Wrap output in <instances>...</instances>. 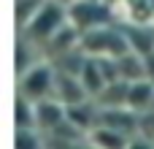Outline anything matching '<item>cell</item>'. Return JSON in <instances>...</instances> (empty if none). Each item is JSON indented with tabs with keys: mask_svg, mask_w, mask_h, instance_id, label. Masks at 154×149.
I'll list each match as a JSON object with an SVG mask.
<instances>
[{
	"mask_svg": "<svg viewBox=\"0 0 154 149\" xmlns=\"http://www.w3.org/2000/svg\"><path fill=\"white\" fill-rule=\"evenodd\" d=\"M14 147L16 149H41V147H46V133L41 128H16L14 130Z\"/></svg>",
	"mask_w": 154,
	"mask_h": 149,
	"instance_id": "14",
	"label": "cell"
},
{
	"mask_svg": "<svg viewBox=\"0 0 154 149\" xmlns=\"http://www.w3.org/2000/svg\"><path fill=\"white\" fill-rule=\"evenodd\" d=\"M114 8H116V19L125 24L154 22V0H119Z\"/></svg>",
	"mask_w": 154,
	"mask_h": 149,
	"instance_id": "7",
	"label": "cell"
},
{
	"mask_svg": "<svg viewBox=\"0 0 154 149\" xmlns=\"http://www.w3.org/2000/svg\"><path fill=\"white\" fill-rule=\"evenodd\" d=\"M125 33H127V41H130V49L133 52H138V54L154 52V22H146V24H125Z\"/></svg>",
	"mask_w": 154,
	"mask_h": 149,
	"instance_id": "11",
	"label": "cell"
},
{
	"mask_svg": "<svg viewBox=\"0 0 154 149\" xmlns=\"http://www.w3.org/2000/svg\"><path fill=\"white\" fill-rule=\"evenodd\" d=\"M81 52L92 54V57H119L125 52H130V41L125 33L122 22H111L95 30L81 33Z\"/></svg>",
	"mask_w": 154,
	"mask_h": 149,
	"instance_id": "1",
	"label": "cell"
},
{
	"mask_svg": "<svg viewBox=\"0 0 154 149\" xmlns=\"http://www.w3.org/2000/svg\"><path fill=\"white\" fill-rule=\"evenodd\" d=\"M19 81V90L22 95L32 98V100H41V98H54V79H57V65L51 60H41L35 62L32 68H27L22 76H16Z\"/></svg>",
	"mask_w": 154,
	"mask_h": 149,
	"instance_id": "4",
	"label": "cell"
},
{
	"mask_svg": "<svg viewBox=\"0 0 154 149\" xmlns=\"http://www.w3.org/2000/svg\"><path fill=\"white\" fill-rule=\"evenodd\" d=\"M68 22H70L68 19V3H62V0H43L41 8L30 16V22L24 27H19V33H24L30 41H35V43L43 46Z\"/></svg>",
	"mask_w": 154,
	"mask_h": 149,
	"instance_id": "2",
	"label": "cell"
},
{
	"mask_svg": "<svg viewBox=\"0 0 154 149\" xmlns=\"http://www.w3.org/2000/svg\"><path fill=\"white\" fill-rule=\"evenodd\" d=\"M127 106L133 111H138V114L152 111L154 109V81L152 79L143 76V79L130 81V87H127Z\"/></svg>",
	"mask_w": 154,
	"mask_h": 149,
	"instance_id": "9",
	"label": "cell"
},
{
	"mask_svg": "<svg viewBox=\"0 0 154 149\" xmlns=\"http://www.w3.org/2000/svg\"><path fill=\"white\" fill-rule=\"evenodd\" d=\"M68 114V106L57 98H41L35 100V125L43 130V133H51Z\"/></svg>",
	"mask_w": 154,
	"mask_h": 149,
	"instance_id": "6",
	"label": "cell"
},
{
	"mask_svg": "<svg viewBox=\"0 0 154 149\" xmlns=\"http://www.w3.org/2000/svg\"><path fill=\"white\" fill-rule=\"evenodd\" d=\"M79 76H81V81H84L89 98H97V95L106 90V84H108V79H106V73H103V62H100V57H92V54L84 57Z\"/></svg>",
	"mask_w": 154,
	"mask_h": 149,
	"instance_id": "8",
	"label": "cell"
},
{
	"mask_svg": "<svg viewBox=\"0 0 154 149\" xmlns=\"http://www.w3.org/2000/svg\"><path fill=\"white\" fill-rule=\"evenodd\" d=\"M143 65H146V79H152V81H154V52L143 54Z\"/></svg>",
	"mask_w": 154,
	"mask_h": 149,
	"instance_id": "15",
	"label": "cell"
},
{
	"mask_svg": "<svg viewBox=\"0 0 154 149\" xmlns=\"http://www.w3.org/2000/svg\"><path fill=\"white\" fill-rule=\"evenodd\" d=\"M89 147H97V149H127L130 147V136L100 122V125L89 133Z\"/></svg>",
	"mask_w": 154,
	"mask_h": 149,
	"instance_id": "10",
	"label": "cell"
},
{
	"mask_svg": "<svg viewBox=\"0 0 154 149\" xmlns=\"http://www.w3.org/2000/svg\"><path fill=\"white\" fill-rule=\"evenodd\" d=\"M116 68H119V76L127 79V81H135V79H143V76H146L143 54H138V52H133V49L116 57Z\"/></svg>",
	"mask_w": 154,
	"mask_h": 149,
	"instance_id": "12",
	"label": "cell"
},
{
	"mask_svg": "<svg viewBox=\"0 0 154 149\" xmlns=\"http://www.w3.org/2000/svg\"><path fill=\"white\" fill-rule=\"evenodd\" d=\"M68 19L81 33L111 24V22H119L116 8L108 0H68Z\"/></svg>",
	"mask_w": 154,
	"mask_h": 149,
	"instance_id": "3",
	"label": "cell"
},
{
	"mask_svg": "<svg viewBox=\"0 0 154 149\" xmlns=\"http://www.w3.org/2000/svg\"><path fill=\"white\" fill-rule=\"evenodd\" d=\"M54 98H57V100H62L65 106H70V103H81V100H87V98H89V92H87V87H84V81H81V76H79V73H70V71L57 68V79H54Z\"/></svg>",
	"mask_w": 154,
	"mask_h": 149,
	"instance_id": "5",
	"label": "cell"
},
{
	"mask_svg": "<svg viewBox=\"0 0 154 149\" xmlns=\"http://www.w3.org/2000/svg\"><path fill=\"white\" fill-rule=\"evenodd\" d=\"M108 3H114V5H116V3H119V0H108Z\"/></svg>",
	"mask_w": 154,
	"mask_h": 149,
	"instance_id": "16",
	"label": "cell"
},
{
	"mask_svg": "<svg viewBox=\"0 0 154 149\" xmlns=\"http://www.w3.org/2000/svg\"><path fill=\"white\" fill-rule=\"evenodd\" d=\"M14 125L16 128H38L35 125V100L16 92V100H14Z\"/></svg>",
	"mask_w": 154,
	"mask_h": 149,
	"instance_id": "13",
	"label": "cell"
}]
</instances>
